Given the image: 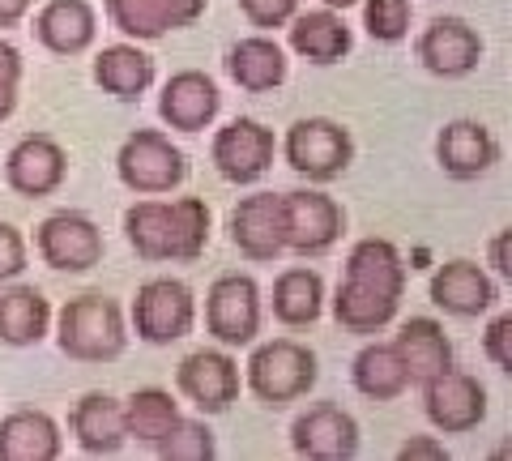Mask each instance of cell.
<instances>
[{"mask_svg":"<svg viewBox=\"0 0 512 461\" xmlns=\"http://www.w3.org/2000/svg\"><path fill=\"white\" fill-rule=\"evenodd\" d=\"M210 205L201 197L180 201H137L124 214L128 248L141 261H197L210 248Z\"/></svg>","mask_w":512,"mask_h":461,"instance_id":"cell-1","label":"cell"},{"mask_svg":"<svg viewBox=\"0 0 512 461\" xmlns=\"http://www.w3.org/2000/svg\"><path fill=\"white\" fill-rule=\"evenodd\" d=\"M56 342L60 351L77 363H111L124 355L128 329H124V308L103 291H86L69 299L56 316Z\"/></svg>","mask_w":512,"mask_h":461,"instance_id":"cell-2","label":"cell"},{"mask_svg":"<svg viewBox=\"0 0 512 461\" xmlns=\"http://www.w3.org/2000/svg\"><path fill=\"white\" fill-rule=\"evenodd\" d=\"M316 376H320L316 355L295 338L261 342L248 355V372H244L252 397L261 406H269V410H282V406L299 402V397H308L312 385H316Z\"/></svg>","mask_w":512,"mask_h":461,"instance_id":"cell-3","label":"cell"},{"mask_svg":"<svg viewBox=\"0 0 512 461\" xmlns=\"http://www.w3.org/2000/svg\"><path fill=\"white\" fill-rule=\"evenodd\" d=\"M282 154L291 163L295 176L312 180V184H333L342 180L350 163H355V137L329 116H308L295 120L282 137Z\"/></svg>","mask_w":512,"mask_h":461,"instance_id":"cell-4","label":"cell"},{"mask_svg":"<svg viewBox=\"0 0 512 461\" xmlns=\"http://www.w3.org/2000/svg\"><path fill=\"white\" fill-rule=\"evenodd\" d=\"M116 176L128 193L137 197H163L175 193L188 180V158L180 146H171L167 133L158 129H137L124 137L116 154Z\"/></svg>","mask_w":512,"mask_h":461,"instance_id":"cell-5","label":"cell"},{"mask_svg":"<svg viewBox=\"0 0 512 461\" xmlns=\"http://www.w3.org/2000/svg\"><path fill=\"white\" fill-rule=\"evenodd\" d=\"M346 210L320 188L282 193V248L295 257H320L342 240Z\"/></svg>","mask_w":512,"mask_h":461,"instance_id":"cell-6","label":"cell"},{"mask_svg":"<svg viewBox=\"0 0 512 461\" xmlns=\"http://www.w3.org/2000/svg\"><path fill=\"white\" fill-rule=\"evenodd\" d=\"M197 325V295L180 278H150L137 286L133 299V329L141 342L171 346L192 333Z\"/></svg>","mask_w":512,"mask_h":461,"instance_id":"cell-7","label":"cell"},{"mask_svg":"<svg viewBox=\"0 0 512 461\" xmlns=\"http://www.w3.org/2000/svg\"><path fill=\"white\" fill-rule=\"evenodd\" d=\"M261 286L252 274H222L205 291V333L218 346H252L261 333Z\"/></svg>","mask_w":512,"mask_h":461,"instance_id":"cell-8","label":"cell"},{"mask_svg":"<svg viewBox=\"0 0 512 461\" xmlns=\"http://www.w3.org/2000/svg\"><path fill=\"white\" fill-rule=\"evenodd\" d=\"M35 248L43 265H52L56 274H90L94 265H103V252H107L99 222L77 210L47 214L35 231Z\"/></svg>","mask_w":512,"mask_h":461,"instance_id":"cell-9","label":"cell"},{"mask_svg":"<svg viewBox=\"0 0 512 461\" xmlns=\"http://www.w3.org/2000/svg\"><path fill=\"white\" fill-rule=\"evenodd\" d=\"M274 154H278L274 129H265L261 120H248V116L222 124L214 133V146H210L214 171L227 184H256L261 176H269Z\"/></svg>","mask_w":512,"mask_h":461,"instance_id":"cell-10","label":"cell"},{"mask_svg":"<svg viewBox=\"0 0 512 461\" xmlns=\"http://www.w3.org/2000/svg\"><path fill=\"white\" fill-rule=\"evenodd\" d=\"M423 410H427V423L436 427V432L466 436L487 419V389L478 376L448 368L423 385Z\"/></svg>","mask_w":512,"mask_h":461,"instance_id":"cell-11","label":"cell"},{"mask_svg":"<svg viewBox=\"0 0 512 461\" xmlns=\"http://www.w3.org/2000/svg\"><path fill=\"white\" fill-rule=\"evenodd\" d=\"M175 389L201 415H227L239 402V363L227 351H192L175 368Z\"/></svg>","mask_w":512,"mask_h":461,"instance_id":"cell-12","label":"cell"},{"mask_svg":"<svg viewBox=\"0 0 512 461\" xmlns=\"http://www.w3.org/2000/svg\"><path fill=\"white\" fill-rule=\"evenodd\" d=\"M64 176H69V154L47 133L22 137L18 146L5 154V184L18 197H30V201L52 197V193H60Z\"/></svg>","mask_w":512,"mask_h":461,"instance_id":"cell-13","label":"cell"},{"mask_svg":"<svg viewBox=\"0 0 512 461\" xmlns=\"http://www.w3.org/2000/svg\"><path fill=\"white\" fill-rule=\"evenodd\" d=\"M291 449L308 461H350L359 453V423L338 402H316L295 419Z\"/></svg>","mask_w":512,"mask_h":461,"instance_id":"cell-14","label":"cell"},{"mask_svg":"<svg viewBox=\"0 0 512 461\" xmlns=\"http://www.w3.org/2000/svg\"><path fill=\"white\" fill-rule=\"evenodd\" d=\"M427 295L440 312L461 316V321H474V316H483V312H491L495 304H500V286H495V278L483 265H474L466 257L444 261L436 274H431Z\"/></svg>","mask_w":512,"mask_h":461,"instance_id":"cell-15","label":"cell"},{"mask_svg":"<svg viewBox=\"0 0 512 461\" xmlns=\"http://www.w3.org/2000/svg\"><path fill=\"white\" fill-rule=\"evenodd\" d=\"M414 52L431 77H466L483 60V39L466 18H431Z\"/></svg>","mask_w":512,"mask_h":461,"instance_id":"cell-16","label":"cell"},{"mask_svg":"<svg viewBox=\"0 0 512 461\" xmlns=\"http://www.w3.org/2000/svg\"><path fill=\"white\" fill-rule=\"evenodd\" d=\"M205 9H210V0H107L111 26L137 43H154L171 30L201 22Z\"/></svg>","mask_w":512,"mask_h":461,"instance_id":"cell-17","label":"cell"},{"mask_svg":"<svg viewBox=\"0 0 512 461\" xmlns=\"http://www.w3.org/2000/svg\"><path fill=\"white\" fill-rule=\"evenodd\" d=\"M227 231H231V244L239 248L244 261H256V265L278 261L286 252L282 248V197H274V193L244 197L231 210Z\"/></svg>","mask_w":512,"mask_h":461,"instance_id":"cell-18","label":"cell"},{"mask_svg":"<svg viewBox=\"0 0 512 461\" xmlns=\"http://www.w3.org/2000/svg\"><path fill=\"white\" fill-rule=\"evenodd\" d=\"M222 107V94L214 86L210 73L201 69H180L167 77L163 94H158V116H163L167 129L175 133H201L210 129L214 116Z\"/></svg>","mask_w":512,"mask_h":461,"instance_id":"cell-19","label":"cell"},{"mask_svg":"<svg viewBox=\"0 0 512 461\" xmlns=\"http://www.w3.org/2000/svg\"><path fill=\"white\" fill-rule=\"evenodd\" d=\"M436 163L444 176H453V180H478L500 163V141H495L487 124L453 120V124H444L436 137Z\"/></svg>","mask_w":512,"mask_h":461,"instance_id":"cell-20","label":"cell"},{"mask_svg":"<svg viewBox=\"0 0 512 461\" xmlns=\"http://www.w3.org/2000/svg\"><path fill=\"white\" fill-rule=\"evenodd\" d=\"M35 39L52 56H82L99 39V13L90 0H47L35 18Z\"/></svg>","mask_w":512,"mask_h":461,"instance_id":"cell-21","label":"cell"},{"mask_svg":"<svg viewBox=\"0 0 512 461\" xmlns=\"http://www.w3.org/2000/svg\"><path fill=\"white\" fill-rule=\"evenodd\" d=\"M69 432H73V444L86 457H111V453H120L124 444H128L124 406L111 393H99V389L86 393V397H77V406H73V415H69Z\"/></svg>","mask_w":512,"mask_h":461,"instance_id":"cell-22","label":"cell"},{"mask_svg":"<svg viewBox=\"0 0 512 461\" xmlns=\"http://www.w3.org/2000/svg\"><path fill=\"white\" fill-rule=\"evenodd\" d=\"M393 351L402 359L410 385H427L431 376L453 368V342H448L444 325L431 321V316H410V321L397 329Z\"/></svg>","mask_w":512,"mask_h":461,"instance_id":"cell-23","label":"cell"},{"mask_svg":"<svg viewBox=\"0 0 512 461\" xmlns=\"http://www.w3.org/2000/svg\"><path fill=\"white\" fill-rule=\"evenodd\" d=\"M291 52L303 56L308 65H338V60L355 47V30L346 26V18L338 9H308L295 13L291 22Z\"/></svg>","mask_w":512,"mask_h":461,"instance_id":"cell-24","label":"cell"},{"mask_svg":"<svg viewBox=\"0 0 512 461\" xmlns=\"http://www.w3.org/2000/svg\"><path fill=\"white\" fill-rule=\"evenodd\" d=\"M60 453L64 436L47 410H13L0 419V461H56Z\"/></svg>","mask_w":512,"mask_h":461,"instance_id":"cell-25","label":"cell"},{"mask_svg":"<svg viewBox=\"0 0 512 461\" xmlns=\"http://www.w3.org/2000/svg\"><path fill=\"white\" fill-rule=\"evenodd\" d=\"M227 77L248 90V94H265V90H278L286 82V52L261 30V35H248L227 47Z\"/></svg>","mask_w":512,"mask_h":461,"instance_id":"cell-26","label":"cell"},{"mask_svg":"<svg viewBox=\"0 0 512 461\" xmlns=\"http://www.w3.org/2000/svg\"><path fill=\"white\" fill-rule=\"evenodd\" d=\"M94 82H99L111 99L137 103L141 94L154 86V56H146L137 43H111L94 56Z\"/></svg>","mask_w":512,"mask_h":461,"instance_id":"cell-27","label":"cell"},{"mask_svg":"<svg viewBox=\"0 0 512 461\" xmlns=\"http://www.w3.org/2000/svg\"><path fill=\"white\" fill-rule=\"evenodd\" d=\"M52 329V304L39 286H9L0 291V342L5 346H39Z\"/></svg>","mask_w":512,"mask_h":461,"instance_id":"cell-28","label":"cell"},{"mask_svg":"<svg viewBox=\"0 0 512 461\" xmlns=\"http://www.w3.org/2000/svg\"><path fill=\"white\" fill-rule=\"evenodd\" d=\"M274 316L286 329H303V325H316L320 312H325V278L308 265H295V269H282L278 282H274Z\"/></svg>","mask_w":512,"mask_h":461,"instance_id":"cell-29","label":"cell"},{"mask_svg":"<svg viewBox=\"0 0 512 461\" xmlns=\"http://www.w3.org/2000/svg\"><path fill=\"white\" fill-rule=\"evenodd\" d=\"M402 299L376 291V286L350 282L342 278L338 291H333V321H338L346 333H380L384 325H393Z\"/></svg>","mask_w":512,"mask_h":461,"instance_id":"cell-30","label":"cell"},{"mask_svg":"<svg viewBox=\"0 0 512 461\" xmlns=\"http://www.w3.org/2000/svg\"><path fill=\"white\" fill-rule=\"evenodd\" d=\"M346 278L350 282H363V286H376V291L402 299L406 295V261L402 252H397L393 240H376V235H367L350 248L346 257Z\"/></svg>","mask_w":512,"mask_h":461,"instance_id":"cell-31","label":"cell"},{"mask_svg":"<svg viewBox=\"0 0 512 461\" xmlns=\"http://www.w3.org/2000/svg\"><path fill=\"white\" fill-rule=\"evenodd\" d=\"M350 385L363 397H372V402H397L410 389V376L402 359H397L393 342H367L355 355V363H350Z\"/></svg>","mask_w":512,"mask_h":461,"instance_id":"cell-32","label":"cell"},{"mask_svg":"<svg viewBox=\"0 0 512 461\" xmlns=\"http://www.w3.org/2000/svg\"><path fill=\"white\" fill-rule=\"evenodd\" d=\"M120 406H124V432H128V440L150 444V449L171 432L175 419H180V402H175L167 389H158V385L137 389Z\"/></svg>","mask_w":512,"mask_h":461,"instance_id":"cell-33","label":"cell"},{"mask_svg":"<svg viewBox=\"0 0 512 461\" xmlns=\"http://www.w3.org/2000/svg\"><path fill=\"white\" fill-rule=\"evenodd\" d=\"M154 457L163 461H214L218 457V444L214 432L205 419H175V427L154 444Z\"/></svg>","mask_w":512,"mask_h":461,"instance_id":"cell-34","label":"cell"},{"mask_svg":"<svg viewBox=\"0 0 512 461\" xmlns=\"http://www.w3.org/2000/svg\"><path fill=\"white\" fill-rule=\"evenodd\" d=\"M410 0H363V26L376 43H402L410 35Z\"/></svg>","mask_w":512,"mask_h":461,"instance_id":"cell-35","label":"cell"},{"mask_svg":"<svg viewBox=\"0 0 512 461\" xmlns=\"http://www.w3.org/2000/svg\"><path fill=\"white\" fill-rule=\"evenodd\" d=\"M239 13L256 30H278L299 13V0H239Z\"/></svg>","mask_w":512,"mask_h":461,"instance_id":"cell-36","label":"cell"},{"mask_svg":"<svg viewBox=\"0 0 512 461\" xmlns=\"http://www.w3.org/2000/svg\"><path fill=\"white\" fill-rule=\"evenodd\" d=\"M26 235L13 222H0V282H13L26 274Z\"/></svg>","mask_w":512,"mask_h":461,"instance_id":"cell-37","label":"cell"},{"mask_svg":"<svg viewBox=\"0 0 512 461\" xmlns=\"http://www.w3.org/2000/svg\"><path fill=\"white\" fill-rule=\"evenodd\" d=\"M483 355L500 372H512V312H500L483 333Z\"/></svg>","mask_w":512,"mask_h":461,"instance_id":"cell-38","label":"cell"},{"mask_svg":"<svg viewBox=\"0 0 512 461\" xmlns=\"http://www.w3.org/2000/svg\"><path fill=\"white\" fill-rule=\"evenodd\" d=\"M397 457L402 461H419V457H427V461H448V449L440 440H431V436H410L402 449H397Z\"/></svg>","mask_w":512,"mask_h":461,"instance_id":"cell-39","label":"cell"},{"mask_svg":"<svg viewBox=\"0 0 512 461\" xmlns=\"http://www.w3.org/2000/svg\"><path fill=\"white\" fill-rule=\"evenodd\" d=\"M22 69H26V65H22V52H18L13 43L0 39V86H13V90H18Z\"/></svg>","mask_w":512,"mask_h":461,"instance_id":"cell-40","label":"cell"},{"mask_svg":"<svg viewBox=\"0 0 512 461\" xmlns=\"http://www.w3.org/2000/svg\"><path fill=\"white\" fill-rule=\"evenodd\" d=\"M512 227H504V231H495V240H491V269L500 278H508L512 282Z\"/></svg>","mask_w":512,"mask_h":461,"instance_id":"cell-41","label":"cell"},{"mask_svg":"<svg viewBox=\"0 0 512 461\" xmlns=\"http://www.w3.org/2000/svg\"><path fill=\"white\" fill-rule=\"evenodd\" d=\"M30 5H35V0H0V30H5V26H18L26 13H30Z\"/></svg>","mask_w":512,"mask_h":461,"instance_id":"cell-42","label":"cell"},{"mask_svg":"<svg viewBox=\"0 0 512 461\" xmlns=\"http://www.w3.org/2000/svg\"><path fill=\"white\" fill-rule=\"evenodd\" d=\"M13 111H18V90H13V86H0V124H5Z\"/></svg>","mask_w":512,"mask_h":461,"instance_id":"cell-43","label":"cell"},{"mask_svg":"<svg viewBox=\"0 0 512 461\" xmlns=\"http://www.w3.org/2000/svg\"><path fill=\"white\" fill-rule=\"evenodd\" d=\"M320 5H325V9H338V13H342V9H350V5H359V0H320Z\"/></svg>","mask_w":512,"mask_h":461,"instance_id":"cell-44","label":"cell"}]
</instances>
